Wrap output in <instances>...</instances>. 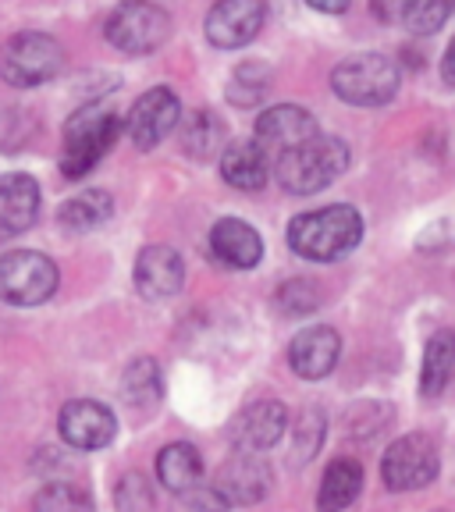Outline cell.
Masks as SVG:
<instances>
[{
  "label": "cell",
  "instance_id": "1",
  "mask_svg": "<svg viewBox=\"0 0 455 512\" xmlns=\"http://www.w3.org/2000/svg\"><path fill=\"white\" fill-rule=\"evenodd\" d=\"M363 239V217L349 203H335V207H320L310 214H299L288 224V246L292 253L313 260V264H331L342 260Z\"/></svg>",
  "mask_w": 455,
  "mask_h": 512
},
{
  "label": "cell",
  "instance_id": "2",
  "mask_svg": "<svg viewBox=\"0 0 455 512\" xmlns=\"http://www.w3.org/2000/svg\"><path fill=\"white\" fill-rule=\"evenodd\" d=\"M121 132V118L111 104H86L68 118L61 146V171L64 178H82L100 164Z\"/></svg>",
  "mask_w": 455,
  "mask_h": 512
},
{
  "label": "cell",
  "instance_id": "3",
  "mask_svg": "<svg viewBox=\"0 0 455 512\" xmlns=\"http://www.w3.org/2000/svg\"><path fill=\"white\" fill-rule=\"evenodd\" d=\"M349 168V146L335 136H317L299 150H288L274 160V178L292 196H313L328 189Z\"/></svg>",
  "mask_w": 455,
  "mask_h": 512
},
{
  "label": "cell",
  "instance_id": "4",
  "mask_svg": "<svg viewBox=\"0 0 455 512\" xmlns=\"http://www.w3.org/2000/svg\"><path fill=\"white\" fill-rule=\"evenodd\" d=\"M64 68V47L47 32H18L0 43V79L18 89H36L57 79Z\"/></svg>",
  "mask_w": 455,
  "mask_h": 512
},
{
  "label": "cell",
  "instance_id": "5",
  "mask_svg": "<svg viewBox=\"0 0 455 512\" xmlns=\"http://www.w3.org/2000/svg\"><path fill=\"white\" fill-rule=\"evenodd\" d=\"M331 89L352 107H381L399 93V64L384 54L345 57L331 72Z\"/></svg>",
  "mask_w": 455,
  "mask_h": 512
},
{
  "label": "cell",
  "instance_id": "6",
  "mask_svg": "<svg viewBox=\"0 0 455 512\" xmlns=\"http://www.w3.org/2000/svg\"><path fill=\"white\" fill-rule=\"evenodd\" d=\"M57 264L36 249L0 256V299L11 306H40L57 292Z\"/></svg>",
  "mask_w": 455,
  "mask_h": 512
},
{
  "label": "cell",
  "instance_id": "7",
  "mask_svg": "<svg viewBox=\"0 0 455 512\" xmlns=\"http://www.w3.org/2000/svg\"><path fill=\"white\" fill-rule=\"evenodd\" d=\"M171 18L157 4H121L111 11L104 25V36L121 50V54H153L160 43L168 40Z\"/></svg>",
  "mask_w": 455,
  "mask_h": 512
},
{
  "label": "cell",
  "instance_id": "8",
  "mask_svg": "<svg viewBox=\"0 0 455 512\" xmlns=\"http://www.w3.org/2000/svg\"><path fill=\"white\" fill-rule=\"evenodd\" d=\"M438 466V445L427 434H406L388 445V456L381 459V480L388 491H416L438 477Z\"/></svg>",
  "mask_w": 455,
  "mask_h": 512
},
{
  "label": "cell",
  "instance_id": "9",
  "mask_svg": "<svg viewBox=\"0 0 455 512\" xmlns=\"http://www.w3.org/2000/svg\"><path fill=\"white\" fill-rule=\"evenodd\" d=\"M182 118V100L168 86H153L132 104L125 118V136L132 139L136 150H153L160 139L171 136V128Z\"/></svg>",
  "mask_w": 455,
  "mask_h": 512
},
{
  "label": "cell",
  "instance_id": "10",
  "mask_svg": "<svg viewBox=\"0 0 455 512\" xmlns=\"http://www.w3.org/2000/svg\"><path fill=\"white\" fill-rule=\"evenodd\" d=\"M57 431H61V438L72 448L93 452V448L111 445L114 434H118V420H114V413L104 406V402L75 399L61 409V416H57Z\"/></svg>",
  "mask_w": 455,
  "mask_h": 512
},
{
  "label": "cell",
  "instance_id": "11",
  "mask_svg": "<svg viewBox=\"0 0 455 512\" xmlns=\"http://www.w3.org/2000/svg\"><path fill=\"white\" fill-rule=\"evenodd\" d=\"M267 8L260 0H221L207 11V40L221 50H239L264 29Z\"/></svg>",
  "mask_w": 455,
  "mask_h": 512
},
{
  "label": "cell",
  "instance_id": "12",
  "mask_svg": "<svg viewBox=\"0 0 455 512\" xmlns=\"http://www.w3.org/2000/svg\"><path fill=\"white\" fill-rule=\"evenodd\" d=\"M317 136V118L296 104H278L256 118V143L264 150H274L278 157L288 150H299Z\"/></svg>",
  "mask_w": 455,
  "mask_h": 512
},
{
  "label": "cell",
  "instance_id": "13",
  "mask_svg": "<svg viewBox=\"0 0 455 512\" xmlns=\"http://www.w3.org/2000/svg\"><path fill=\"white\" fill-rule=\"evenodd\" d=\"M214 491L224 498V505H256L271 491V470L260 456L253 452H235L228 463L221 466L214 480Z\"/></svg>",
  "mask_w": 455,
  "mask_h": 512
},
{
  "label": "cell",
  "instance_id": "14",
  "mask_svg": "<svg viewBox=\"0 0 455 512\" xmlns=\"http://www.w3.org/2000/svg\"><path fill=\"white\" fill-rule=\"evenodd\" d=\"M285 427H288V409L278 399H260L235 416L228 434H232V445L239 452H253L256 456V452L278 445Z\"/></svg>",
  "mask_w": 455,
  "mask_h": 512
},
{
  "label": "cell",
  "instance_id": "15",
  "mask_svg": "<svg viewBox=\"0 0 455 512\" xmlns=\"http://www.w3.org/2000/svg\"><path fill=\"white\" fill-rule=\"evenodd\" d=\"M342 356V338L328 324H313V328L299 331L288 345V363L303 381H320L338 367Z\"/></svg>",
  "mask_w": 455,
  "mask_h": 512
},
{
  "label": "cell",
  "instance_id": "16",
  "mask_svg": "<svg viewBox=\"0 0 455 512\" xmlns=\"http://www.w3.org/2000/svg\"><path fill=\"white\" fill-rule=\"evenodd\" d=\"M185 285V260L171 246H146L136 256V292L150 303L178 296Z\"/></svg>",
  "mask_w": 455,
  "mask_h": 512
},
{
  "label": "cell",
  "instance_id": "17",
  "mask_svg": "<svg viewBox=\"0 0 455 512\" xmlns=\"http://www.w3.org/2000/svg\"><path fill=\"white\" fill-rule=\"evenodd\" d=\"M40 217V185L32 175L11 171L0 175V235L29 232Z\"/></svg>",
  "mask_w": 455,
  "mask_h": 512
},
{
  "label": "cell",
  "instance_id": "18",
  "mask_svg": "<svg viewBox=\"0 0 455 512\" xmlns=\"http://www.w3.org/2000/svg\"><path fill=\"white\" fill-rule=\"evenodd\" d=\"M210 249H214V256L224 267H235V271H249V267H256L260 256H264V242H260L256 228L239 221V217H221V221L214 224Z\"/></svg>",
  "mask_w": 455,
  "mask_h": 512
},
{
  "label": "cell",
  "instance_id": "19",
  "mask_svg": "<svg viewBox=\"0 0 455 512\" xmlns=\"http://www.w3.org/2000/svg\"><path fill=\"white\" fill-rule=\"evenodd\" d=\"M221 178L239 192H256L271 182V160L256 139L228 143L221 153Z\"/></svg>",
  "mask_w": 455,
  "mask_h": 512
},
{
  "label": "cell",
  "instance_id": "20",
  "mask_svg": "<svg viewBox=\"0 0 455 512\" xmlns=\"http://www.w3.org/2000/svg\"><path fill=\"white\" fill-rule=\"evenodd\" d=\"M200 477H203V456L196 445H189V441H171L168 448H160V456H157L160 488H168L171 495H182V491L196 488Z\"/></svg>",
  "mask_w": 455,
  "mask_h": 512
},
{
  "label": "cell",
  "instance_id": "21",
  "mask_svg": "<svg viewBox=\"0 0 455 512\" xmlns=\"http://www.w3.org/2000/svg\"><path fill=\"white\" fill-rule=\"evenodd\" d=\"M360 488H363L360 463H352V459H335V463L324 470V480H320L317 509L320 512H342V509H349V505L360 498Z\"/></svg>",
  "mask_w": 455,
  "mask_h": 512
},
{
  "label": "cell",
  "instance_id": "22",
  "mask_svg": "<svg viewBox=\"0 0 455 512\" xmlns=\"http://www.w3.org/2000/svg\"><path fill=\"white\" fill-rule=\"evenodd\" d=\"M455 381V331H438L424 349V367H420V392L427 399L441 395Z\"/></svg>",
  "mask_w": 455,
  "mask_h": 512
},
{
  "label": "cell",
  "instance_id": "23",
  "mask_svg": "<svg viewBox=\"0 0 455 512\" xmlns=\"http://www.w3.org/2000/svg\"><path fill=\"white\" fill-rule=\"evenodd\" d=\"M111 214H114L111 196H107L104 189H86V192H79V196H72V200L61 203L57 221H61V228H68V232H93V228H100L104 221H111Z\"/></svg>",
  "mask_w": 455,
  "mask_h": 512
},
{
  "label": "cell",
  "instance_id": "24",
  "mask_svg": "<svg viewBox=\"0 0 455 512\" xmlns=\"http://www.w3.org/2000/svg\"><path fill=\"white\" fill-rule=\"evenodd\" d=\"M224 121L217 118V114L210 111H196L189 114V121H185V132H182V150L189 153V157L196 160H210L217 157V153H224Z\"/></svg>",
  "mask_w": 455,
  "mask_h": 512
},
{
  "label": "cell",
  "instance_id": "25",
  "mask_svg": "<svg viewBox=\"0 0 455 512\" xmlns=\"http://www.w3.org/2000/svg\"><path fill=\"white\" fill-rule=\"evenodd\" d=\"M121 395H125L128 406H136V409L157 406L160 395H164V384H160L157 360L143 356V360H132V363H128L125 377H121Z\"/></svg>",
  "mask_w": 455,
  "mask_h": 512
},
{
  "label": "cell",
  "instance_id": "26",
  "mask_svg": "<svg viewBox=\"0 0 455 512\" xmlns=\"http://www.w3.org/2000/svg\"><path fill=\"white\" fill-rule=\"evenodd\" d=\"M32 509L36 512H93V498L82 484L72 480H50L36 491L32 498Z\"/></svg>",
  "mask_w": 455,
  "mask_h": 512
},
{
  "label": "cell",
  "instance_id": "27",
  "mask_svg": "<svg viewBox=\"0 0 455 512\" xmlns=\"http://www.w3.org/2000/svg\"><path fill=\"white\" fill-rule=\"evenodd\" d=\"M267 86H271V68L260 61H246L235 68L232 86H228V100L235 107H253L256 100H264Z\"/></svg>",
  "mask_w": 455,
  "mask_h": 512
},
{
  "label": "cell",
  "instance_id": "28",
  "mask_svg": "<svg viewBox=\"0 0 455 512\" xmlns=\"http://www.w3.org/2000/svg\"><path fill=\"white\" fill-rule=\"evenodd\" d=\"M448 15H452V8H448L445 0H406L399 22L406 25L409 32L431 36V32H438L441 25L448 22Z\"/></svg>",
  "mask_w": 455,
  "mask_h": 512
},
{
  "label": "cell",
  "instance_id": "29",
  "mask_svg": "<svg viewBox=\"0 0 455 512\" xmlns=\"http://www.w3.org/2000/svg\"><path fill=\"white\" fill-rule=\"evenodd\" d=\"M32 118L29 111H18V107H0V153H15L22 150L32 139Z\"/></svg>",
  "mask_w": 455,
  "mask_h": 512
},
{
  "label": "cell",
  "instance_id": "30",
  "mask_svg": "<svg viewBox=\"0 0 455 512\" xmlns=\"http://www.w3.org/2000/svg\"><path fill=\"white\" fill-rule=\"evenodd\" d=\"M114 502H118V512H150L153 509V491L139 473H125L114 491Z\"/></svg>",
  "mask_w": 455,
  "mask_h": 512
},
{
  "label": "cell",
  "instance_id": "31",
  "mask_svg": "<svg viewBox=\"0 0 455 512\" xmlns=\"http://www.w3.org/2000/svg\"><path fill=\"white\" fill-rule=\"evenodd\" d=\"M320 303L313 281H285L278 292V306L285 310V317H299V313H313Z\"/></svg>",
  "mask_w": 455,
  "mask_h": 512
},
{
  "label": "cell",
  "instance_id": "32",
  "mask_svg": "<svg viewBox=\"0 0 455 512\" xmlns=\"http://www.w3.org/2000/svg\"><path fill=\"white\" fill-rule=\"evenodd\" d=\"M171 512H228V505L214 491V484H196L171 498Z\"/></svg>",
  "mask_w": 455,
  "mask_h": 512
},
{
  "label": "cell",
  "instance_id": "33",
  "mask_svg": "<svg viewBox=\"0 0 455 512\" xmlns=\"http://www.w3.org/2000/svg\"><path fill=\"white\" fill-rule=\"evenodd\" d=\"M320 441H324V416H320L317 409H306L296 427V459L310 463V459L317 456Z\"/></svg>",
  "mask_w": 455,
  "mask_h": 512
},
{
  "label": "cell",
  "instance_id": "34",
  "mask_svg": "<svg viewBox=\"0 0 455 512\" xmlns=\"http://www.w3.org/2000/svg\"><path fill=\"white\" fill-rule=\"evenodd\" d=\"M441 79H445V86L455 89V36H452V43H448V50H445V61H441Z\"/></svg>",
  "mask_w": 455,
  "mask_h": 512
},
{
  "label": "cell",
  "instance_id": "35",
  "mask_svg": "<svg viewBox=\"0 0 455 512\" xmlns=\"http://www.w3.org/2000/svg\"><path fill=\"white\" fill-rule=\"evenodd\" d=\"M313 11H331V15H342V11H349V4L345 0H335V4H328V0H310Z\"/></svg>",
  "mask_w": 455,
  "mask_h": 512
}]
</instances>
